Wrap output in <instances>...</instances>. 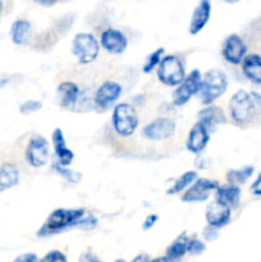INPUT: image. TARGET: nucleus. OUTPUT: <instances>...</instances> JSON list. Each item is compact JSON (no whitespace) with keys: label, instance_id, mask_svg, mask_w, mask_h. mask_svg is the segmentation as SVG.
Here are the masks:
<instances>
[{"label":"nucleus","instance_id":"nucleus-1","mask_svg":"<svg viewBox=\"0 0 261 262\" xmlns=\"http://www.w3.org/2000/svg\"><path fill=\"white\" fill-rule=\"evenodd\" d=\"M228 110L232 122L241 128L250 127L260 117V107L246 90H238L233 94L228 104Z\"/></svg>","mask_w":261,"mask_h":262},{"label":"nucleus","instance_id":"nucleus-2","mask_svg":"<svg viewBox=\"0 0 261 262\" xmlns=\"http://www.w3.org/2000/svg\"><path fill=\"white\" fill-rule=\"evenodd\" d=\"M86 215L84 209H56L51 212L38 229V237L58 234L69 228H78L79 222Z\"/></svg>","mask_w":261,"mask_h":262},{"label":"nucleus","instance_id":"nucleus-3","mask_svg":"<svg viewBox=\"0 0 261 262\" xmlns=\"http://www.w3.org/2000/svg\"><path fill=\"white\" fill-rule=\"evenodd\" d=\"M227 74L220 69H209L202 76L201 89H200V99L204 105H211L220 96L225 94L228 89Z\"/></svg>","mask_w":261,"mask_h":262},{"label":"nucleus","instance_id":"nucleus-4","mask_svg":"<svg viewBox=\"0 0 261 262\" xmlns=\"http://www.w3.org/2000/svg\"><path fill=\"white\" fill-rule=\"evenodd\" d=\"M112 124L113 129L115 130L118 136L120 137H129L140 124V119H138L137 110L135 106L128 102H120L117 104L113 109L112 114Z\"/></svg>","mask_w":261,"mask_h":262},{"label":"nucleus","instance_id":"nucleus-5","mask_svg":"<svg viewBox=\"0 0 261 262\" xmlns=\"http://www.w3.org/2000/svg\"><path fill=\"white\" fill-rule=\"evenodd\" d=\"M72 53L81 64H90L99 56L100 41L94 33L79 32L72 41Z\"/></svg>","mask_w":261,"mask_h":262},{"label":"nucleus","instance_id":"nucleus-6","mask_svg":"<svg viewBox=\"0 0 261 262\" xmlns=\"http://www.w3.org/2000/svg\"><path fill=\"white\" fill-rule=\"evenodd\" d=\"M158 78L169 87H177L186 78V71L181 59L177 55H165L158 66Z\"/></svg>","mask_w":261,"mask_h":262},{"label":"nucleus","instance_id":"nucleus-7","mask_svg":"<svg viewBox=\"0 0 261 262\" xmlns=\"http://www.w3.org/2000/svg\"><path fill=\"white\" fill-rule=\"evenodd\" d=\"M202 74L199 69H193L189 72L183 79V82L176 87V90L171 94V102L176 106H183L191 100L192 96L197 95L201 89Z\"/></svg>","mask_w":261,"mask_h":262},{"label":"nucleus","instance_id":"nucleus-8","mask_svg":"<svg viewBox=\"0 0 261 262\" xmlns=\"http://www.w3.org/2000/svg\"><path fill=\"white\" fill-rule=\"evenodd\" d=\"M25 158L32 168H41L46 165L50 158V146L48 140L40 135L32 136L26 146Z\"/></svg>","mask_w":261,"mask_h":262},{"label":"nucleus","instance_id":"nucleus-9","mask_svg":"<svg viewBox=\"0 0 261 262\" xmlns=\"http://www.w3.org/2000/svg\"><path fill=\"white\" fill-rule=\"evenodd\" d=\"M176 128L177 124L171 118L159 117L142 128V136L148 141H165L173 137Z\"/></svg>","mask_w":261,"mask_h":262},{"label":"nucleus","instance_id":"nucleus-10","mask_svg":"<svg viewBox=\"0 0 261 262\" xmlns=\"http://www.w3.org/2000/svg\"><path fill=\"white\" fill-rule=\"evenodd\" d=\"M220 184L217 181H211L207 178H197L181 196L182 202L186 204H196L209 200L211 192H215Z\"/></svg>","mask_w":261,"mask_h":262},{"label":"nucleus","instance_id":"nucleus-11","mask_svg":"<svg viewBox=\"0 0 261 262\" xmlns=\"http://www.w3.org/2000/svg\"><path fill=\"white\" fill-rule=\"evenodd\" d=\"M248 53V46L245 38L238 33H232L223 42L222 55L225 61L232 66H241L242 60Z\"/></svg>","mask_w":261,"mask_h":262},{"label":"nucleus","instance_id":"nucleus-12","mask_svg":"<svg viewBox=\"0 0 261 262\" xmlns=\"http://www.w3.org/2000/svg\"><path fill=\"white\" fill-rule=\"evenodd\" d=\"M122 86L115 81H104L99 87L94 96V102L97 109L107 110L118 101L122 95Z\"/></svg>","mask_w":261,"mask_h":262},{"label":"nucleus","instance_id":"nucleus-13","mask_svg":"<svg viewBox=\"0 0 261 262\" xmlns=\"http://www.w3.org/2000/svg\"><path fill=\"white\" fill-rule=\"evenodd\" d=\"M100 46L106 53L117 55L124 53L128 46V38L120 30L109 27L100 35Z\"/></svg>","mask_w":261,"mask_h":262},{"label":"nucleus","instance_id":"nucleus-14","mask_svg":"<svg viewBox=\"0 0 261 262\" xmlns=\"http://www.w3.org/2000/svg\"><path fill=\"white\" fill-rule=\"evenodd\" d=\"M81 99V90L73 81H64L56 87V100L59 106L67 110H74Z\"/></svg>","mask_w":261,"mask_h":262},{"label":"nucleus","instance_id":"nucleus-15","mask_svg":"<svg viewBox=\"0 0 261 262\" xmlns=\"http://www.w3.org/2000/svg\"><path fill=\"white\" fill-rule=\"evenodd\" d=\"M210 141V132L201 122L194 123L188 133V137L186 141V148L191 154L194 155H201L206 148L207 143Z\"/></svg>","mask_w":261,"mask_h":262},{"label":"nucleus","instance_id":"nucleus-16","mask_svg":"<svg viewBox=\"0 0 261 262\" xmlns=\"http://www.w3.org/2000/svg\"><path fill=\"white\" fill-rule=\"evenodd\" d=\"M211 17V2L210 0H200L192 12L191 20H189L188 32L191 35H199Z\"/></svg>","mask_w":261,"mask_h":262},{"label":"nucleus","instance_id":"nucleus-17","mask_svg":"<svg viewBox=\"0 0 261 262\" xmlns=\"http://www.w3.org/2000/svg\"><path fill=\"white\" fill-rule=\"evenodd\" d=\"M199 122H201L205 127L209 129V132H215L220 125L227 123V115L222 107L216 105H205L204 109H201L197 114Z\"/></svg>","mask_w":261,"mask_h":262},{"label":"nucleus","instance_id":"nucleus-18","mask_svg":"<svg viewBox=\"0 0 261 262\" xmlns=\"http://www.w3.org/2000/svg\"><path fill=\"white\" fill-rule=\"evenodd\" d=\"M205 219H206L207 225H211V227L216 228V229H220V228L229 224L230 219H232V209L219 204V202L214 200L206 207Z\"/></svg>","mask_w":261,"mask_h":262},{"label":"nucleus","instance_id":"nucleus-19","mask_svg":"<svg viewBox=\"0 0 261 262\" xmlns=\"http://www.w3.org/2000/svg\"><path fill=\"white\" fill-rule=\"evenodd\" d=\"M51 142H53L54 154L56 156V161L60 165L69 166L74 159V154L71 148L67 146L66 137L60 128H55L51 135Z\"/></svg>","mask_w":261,"mask_h":262},{"label":"nucleus","instance_id":"nucleus-20","mask_svg":"<svg viewBox=\"0 0 261 262\" xmlns=\"http://www.w3.org/2000/svg\"><path fill=\"white\" fill-rule=\"evenodd\" d=\"M241 197H242V189L237 184L227 183L224 186H219L215 191V201L230 207L232 210L240 206Z\"/></svg>","mask_w":261,"mask_h":262},{"label":"nucleus","instance_id":"nucleus-21","mask_svg":"<svg viewBox=\"0 0 261 262\" xmlns=\"http://www.w3.org/2000/svg\"><path fill=\"white\" fill-rule=\"evenodd\" d=\"M241 71L245 78L252 84H261V55L251 53L245 56L241 63Z\"/></svg>","mask_w":261,"mask_h":262},{"label":"nucleus","instance_id":"nucleus-22","mask_svg":"<svg viewBox=\"0 0 261 262\" xmlns=\"http://www.w3.org/2000/svg\"><path fill=\"white\" fill-rule=\"evenodd\" d=\"M32 23L25 18L15 19L10 26V38L14 45L23 46L28 43V41L32 37Z\"/></svg>","mask_w":261,"mask_h":262},{"label":"nucleus","instance_id":"nucleus-23","mask_svg":"<svg viewBox=\"0 0 261 262\" xmlns=\"http://www.w3.org/2000/svg\"><path fill=\"white\" fill-rule=\"evenodd\" d=\"M20 178L19 168L14 163L0 164V193L18 186Z\"/></svg>","mask_w":261,"mask_h":262},{"label":"nucleus","instance_id":"nucleus-24","mask_svg":"<svg viewBox=\"0 0 261 262\" xmlns=\"http://www.w3.org/2000/svg\"><path fill=\"white\" fill-rule=\"evenodd\" d=\"M253 173H255V168L252 165H246L243 168L230 169V170H228L225 179H227L228 183L241 186V184H245L248 179L252 178Z\"/></svg>","mask_w":261,"mask_h":262},{"label":"nucleus","instance_id":"nucleus-25","mask_svg":"<svg viewBox=\"0 0 261 262\" xmlns=\"http://www.w3.org/2000/svg\"><path fill=\"white\" fill-rule=\"evenodd\" d=\"M199 178V173L194 170H188L186 173L182 174L181 177L174 181L173 186L168 189L166 193L168 194H177V193H181V192H184L192 183H193L196 179Z\"/></svg>","mask_w":261,"mask_h":262},{"label":"nucleus","instance_id":"nucleus-26","mask_svg":"<svg viewBox=\"0 0 261 262\" xmlns=\"http://www.w3.org/2000/svg\"><path fill=\"white\" fill-rule=\"evenodd\" d=\"M188 241L189 238L187 234H182L166 248V257L171 260H179L183 257L187 253V248H188Z\"/></svg>","mask_w":261,"mask_h":262},{"label":"nucleus","instance_id":"nucleus-27","mask_svg":"<svg viewBox=\"0 0 261 262\" xmlns=\"http://www.w3.org/2000/svg\"><path fill=\"white\" fill-rule=\"evenodd\" d=\"M53 169L59 174V176L63 177L68 183L78 184L79 182L82 181V174L79 173V171L72 170V169H69V166L60 165L58 161H55V163L53 164Z\"/></svg>","mask_w":261,"mask_h":262},{"label":"nucleus","instance_id":"nucleus-28","mask_svg":"<svg viewBox=\"0 0 261 262\" xmlns=\"http://www.w3.org/2000/svg\"><path fill=\"white\" fill-rule=\"evenodd\" d=\"M163 56H164V49L163 48H159V49H156L155 51H153V53H151L150 55L146 58L145 64H143V67H142L143 73H151V72H153L154 69H155L156 67L160 64Z\"/></svg>","mask_w":261,"mask_h":262},{"label":"nucleus","instance_id":"nucleus-29","mask_svg":"<svg viewBox=\"0 0 261 262\" xmlns=\"http://www.w3.org/2000/svg\"><path fill=\"white\" fill-rule=\"evenodd\" d=\"M42 107V102L40 100H26L19 106V113L23 115H30L38 112Z\"/></svg>","mask_w":261,"mask_h":262},{"label":"nucleus","instance_id":"nucleus-30","mask_svg":"<svg viewBox=\"0 0 261 262\" xmlns=\"http://www.w3.org/2000/svg\"><path fill=\"white\" fill-rule=\"evenodd\" d=\"M205 248H206V246H205V243L202 242V241L193 238V239L188 241V248H187V252H189L191 255H200V253L204 252Z\"/></svg>","mask_w":261,"mask_h":262},{"label":"nucleus","instance_id":"nucleus-31","mask_svg":"<svg viewBox=\"0 0 261 262\" xmlns=\"http://www.w3.org/2000/svg\"><path fill=\"white\" fill-rule=\"evenodd\" d=\"M38 262H68L67 257L60 252V251H50L46 253Z\"/></svg>","mask_w":261,"mask_h":262},{"label":"nucleus","instance_id":"nucleus-32","mask_svg":"<svg viewBox=\"0 0 261 262\" xmlns=\"http://www.w3.org/2000/svg\"><path fill=\"white\" fill-rule=\"evenodd\" d=\"M96 225H97V219L94 216V215L90 214V215H84V216L82 217V220L79 222L78 228H81V229L91 230L94 229Z\"/></svg>","mask_w":261,"mask_h":262},{"label":"nucleus","instance_id":"nucleus-33","mask_svg":"<svg viewBox=\"0 0 261 262\" xmlns=\"http://www.w3.org/2000/svg\"><path fill=\"white\" fill-rule=\"evenodd\" d=\"M250 192L253 194V196L261 197V173L258 174V176L255 178V181L251 183Z\"/></svg>","mask_w":261,"mask_h":262},{"label":"nucleus","instance_id":"nucleus-34","mask_svg":"<svg viewBox=\"0 0 261 262\" xmlns=\"http://www.w3.org/2000/svg\"><path fill=\"white\" fill-rule=\"evenodd\" d=\"M158 219H159V216L156 214L147 215V217H146L145 222H143V224H142V229L143 230H150L151 228H153L154 225L158 223Z\"/></svg>","mask_w":261,"mask_h":262},{"label":"nucleus","instance_id":"nucleus-35","mask_svg":"<svg viewBox=\"0 0 261 262\" xmlns=\"http://www.w3.org/2000/svg\"><path fill=\"white\" fill-rule=\"evenodd\" d=\"M202 234H204V238L206 241H214L215 238L217 237V229L216 228L211 227V225H207L204 229V233H202Z\"/></svg>","mask_w":261,"mask_h":262},{"label":"nucleus","instance_id":"nucleus-36","mask_svg":"<svg viewBox=\"0 0 261 262\" xmlns=\"http://www.w3.org/2000/svg\"><path fill=\"white\" fill-rule=\"evenodd\" d=\"M13 262H38V257L35 253H23L19 255Z\"/></svg>","mask_w":261,"mask_h":262},{"label":"nucleus","instance_id":"nucleus-37","mask_svg":"<svg viewBox=\"0 0 261 262\" xmlns=\"http://www.w3.org/2000/svg\"><path fill=\"white\" fill-rule=\"evenodd\" d=\"M33 2H35L37 5H40V7L49 8V7H53V5H55L59 0H33Z\"/></svg>","mask_w":261,"mask_h":262},{"label":"nucleus","instance_id":"nucleus-38","mask_svg":"<svg viewBox=\"0 0 261 262\" xmlns=\"http://www.w3.org/2000/svg\"><path fill=\"white\" fill-rule=\"evenodd\" d=\"M250 94H251V96H252V99H253V101H255V104L257 105V106L261 109V92L251 91Z\"/></svg>","mask_w":261,"mask_h":262},{"label":"nucleus","instance_id":"nucleus-39","mask_svg":"<svg viewBox=\"0 0 261 262\" xmlns=\"http://www.w3.org/2000/svg\"><path fill=\"white\" fill-rule=\"evenodd\" d=\"M9 82H10L9 77H0V90L5 89V87L9 84Z\"/></svg>","mask_w":261,"mask_h":262},{"label":"nucleus","instance_id":"nucleus-40","mask_svg":"<svg viewBox=\"0 0 261 262\" xmlns=\"http://www.w3.org/2000/svg\"><path fill=\"white\" fill-rule=\"evenodd\" d=\"M132 262H148V257L146 255H138L137 257H135Z\"/></svg>","mask_w":261,"mask_h":262},{"label":"nucleus","instance_id":"nucleus-41","mask_svg":"<svg viewBox=\"0 0 261 262\" xmlns=\"http://www.w3.org/2000/svg\"><path fill=\"white\" fill-rule=\"evenodd\" d=\"M148 262H171L170 261V258L169 257H156V258H154V260H151V261H148Z\"/></svg>","mask_w":261,"mask_h":262},{"label":"nucleus","instance_id":"nucleus-42","mask_svg":"<svg viewBox=\"0 0 261 262\" xmlns=\"http://www.w3.org/2000/svg\"><path fill=\"white\" fill-rule=\"evenodd\" d=\"M224 3H227V4H235V3L241 2V0H223Z\"/></svg>","mask_w":261,"mask_h":262},{"label":"nucleus","instance_id":"nucleus-43","mask_svg":"<svg viewBox=\"0 0 261 262\" xmlns=\"http://www.w3.org/2000/svg\"><path fill=\"white\" fill-rule=\"evenodd\" d=\"M3 10H4V0H0V14L3 13Z\"/></svg>","mask_w":261,"mask_h":262},{"label":"nucleus","instance_id":"nucleus-44","mask_svg":"<svg viewBox=\"0 0 261 262\" xmlns=\"http://www.w3.org/2000/svg\"><path fill=\"white\" fill-rule=\"evenodd\" d=\"M89 262H101V261H99V260H96V258H94V260H91V261H89Z\"/></svg>","mask_w":261,"mask_h":262},{"label":"nucleus","instance_id":"nucleus-45","mask_svg":"<svg viewBox=\"0 0 261 262\" xmlns=\"http://www.w3.org/2000/svg\"><path fill=\"white\" fill-rule=\"evenodd\" d=\"M114 262H125L124 260H117V261H114Z\"/></svg>","mask_w":261,"mask_h":262}]
</instances>
